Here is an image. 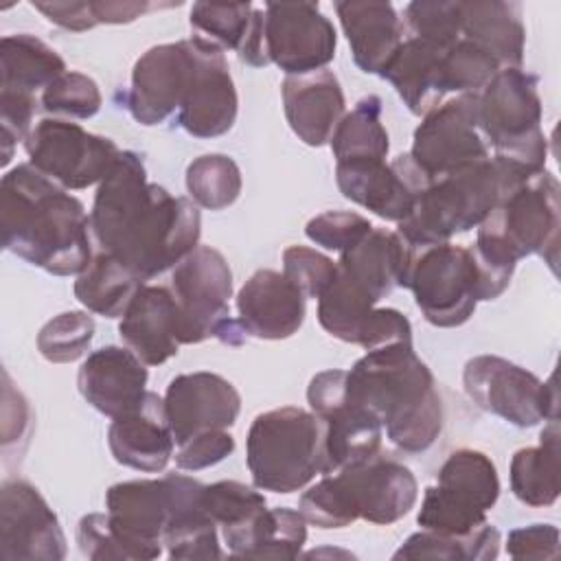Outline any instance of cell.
I'll return each instance as SVG.
<instances>
[{
	"mask_svg": "<svg viewBox=\"0 0 561 561\" xmlns=\"http://www.w3.org/2000/svg\"><path fill=\"white\" fill-rule=\"evenodd\" d=\"M90 230L103 252L151 280L199 245L202 215L191 197L149 182L142 156L125 149L99 182Z\"/></svg>",
	"mask_w": 561,
	"mask_h": 561,
	"instance_id": "1",
	"label": "cell"
},
{
	"mask_svg": "<svg viewBox=\"0 0 561 561\" xmlns=\"http://www.w3.org/2000/svg\"><path fill=\"white\" fill-rule=\"evenodd\" d=\"M0 232L4 250L53 276H77L94 256L83 202L31 162L2 175Z\"/></svg>",
	"mask_w": 561,
	"mask_h": 561,
	"instance_id": "2",
	"label": "cell"
},
{
	"mask_svg": "<svg viewBox=\"0 0 561 561\" xmlns=\"http://www.w3.org/2000/svg\"><path fill=\"white\" fill-rule=\"evenodd\" d=\"M346 390L379 419L386 438L401 451L421 454L443 432L445 412L434 375L412 342L366 351L346 370Z\"/></svg>",
	"mask_w": 561,
	"mask_h": 561,
	"instance_id": "3",
	"label": "cell"
},
{
	"mask_svg": "<svg viewBox=\"0 0 561 561\" xmlns=\"http://www.w3.org/2000/svg\"><path fill=\"white\" fill-rule=\"evenodd\" d=\"M533 173L497 156L432 178L412 213L397 224V232L412 248L449 241L478 228L500 199Z\"/></svg>",
	"mask_w": 561,
	"mask_h": 561,
	"instance_id": "4",
	"label": "cell"
},
{
	"mask_svg": "<svg viewBox=\"0 0 561 561\" xmlns=\"http://www.w3.org/2000/svg\"><path fill=\"white\" fill-rule=\"evenodd\" d=\"M561 230V186L550 171H537L489 213L478 226L473 250L486 259L517 265L537 254L557 272Z\"/></svg>",
	"mask_w": 561,
	"mask_h": 561,
	"instance_id": "5",
	"label": "cell"
},
{
	"mask_svg": "<svg viewBox=\"0 0 561 561\" xmlns=\"http://www.w3.org/2000/svg\"><path fill=\"white\" fill-rule=\"evenodd\" d=\"M245 462L259 491H300L324 476L322 419L296 405L256 414L245 438Z\"/></svg>",
	"mask_w": 561,
	"mask_h": 561,
	"instance_id": "6",
	"label": "cell"
},
{
	"mask_svg": "<svg viewBox=\"0 0 561 561\" xmlns=\"http://www.w3.org/2000/svg\"><path fill=\"white\" fill-rule=\"evenodd\" d=\"M478 121L489 151L530 173L543 171L548 140L541 129L539 79L522 68H502L478 92Z\"/></svg>",
	"mask_w": 561,
	"mask_h": 561,
	"instance_id": "7",
	"label": "cell"
},
{
	"mask_svg": "<svg viewBox=\"0 0 561 561\" xmlns=\"http://www.w3.org/2000/svg\"><path fill=\"white\" fill-rule=\"evenodd\" d=\"M173 298L180 309V342L202 344L217 337L224 344H241L248 335L230 318L232 270L226 256L210 248L197 245L171 270Z\"/></svg>",
	"mask_w": 561,
	"mask_h": 561,
	"instance_id": "8",
	"label": "cell"
},
{
	"mask_svg": "<svg viewBox=\"0 0 561 561\" xmlns=\"http://www.w3.org/2000/svg\"><path fill=\"white\" fill-rule=\"evenodd\" d=\"M500 497L495 462L478 449H456L427 486L416 513L423 530L445 535H469L486 522V511Z\"/></svg>",
	"mask_w": 561,
	"mask_h": 561,
	"instance_id": "9",
	"label": "cell"
},
{
	"mask_svg": "<svg viewBox=\"0 0 561 561\" xmlns=\"http://www.w3.org/2000/svg\"><path fill=\"white\" fill-rule=\"evenodd\" d=\"M405 287L423 318L440 329L465 324L480 302V274L469 248L445 241L414 252Z\"/></svg>",
	"mask_w": 561,
	"mask_h": 561,
	"instance_id": "10",
	"label": "cell"
},
{
	"mask_svg": "<svg viewBox=\"0 0 561 561\" xmlns=\"http://www.w3.org/2000/svg\"><path fill=\"white\" fill-rule=\"evenodd\" d=\"M467 397L484 412L515 427H535L559 419L554 375L541 381L535 373L497 355H476L462 368Z\"/></svg>",
	"mask_w": 561,
	"mask_h": 561,
	"instance_id": "11",
	"label": "cell"
},
{
	"mask_svg": "<svg viewBox=\"0 0 561 561\" xmlns=\"http://www.w3.org/2000/svg\"><path fill=\"white\" fill-rule=\"evenodd\" d=\"M28 162L66 191L99 184L121 156L118 145L66 118H42L22 142Z\"/></svg>",
	"mask_w": 561,
	"mask_h": 561,
	"instance_id": "12",
	"label": "cell"
},
{
	"mask_svg": "<svg viewBox=\"0 0 561 561\" xmlns=\"http://www.w3.org/2000/svg\"><path fill=\"white\" fill-rule=\"evenodd\" d=\"M309 410L324 423V473L366 462L381 454L383 425L346 390V370L331 368L311 377Z\"/></svg>",
	"mask_w": 561,
	"mask_h": 561,
	"instance_id": "13",
	"label": "cell"
},
{
	"mask_svg": "<svg viewBox=\"0 0 561 561\" xmlns=\"http://www.w3.org/2000/svg\"><path fill=\"white\" fill-rule=\"evenodd\" d=\"M408 153L430 178L489 158L478 121V94H458L430 110L414 129Z\"/></svg>",
	"mask_w": 561,
	"mask_h": 561,
	"instance_id": "14",
	"label": "cell"
},
{
	"mask_svg": "<svg viewBox=\"0 0 561 561\" xmlns=\"http://www.w3.org/2000/svg\"><path fill=\"white\" fill-rule=\"evenodd\" d=\"M263 11L270 64L287 77L316 72L333 61L337 33L318 2H267Z\"/></svg>",
	"mask_w": 561,
	"mask_h": 561,
	"instance_id": "15",
	"label": "cell"
},
{
	"mask_svg": "<svg viewBox=\"0 0 561 561\" xmlns=\"http://www.w3.org/2000/svg\"><path fill=\"white\" fill-rule=\"evenodd\" d=\"M193 53V72L184 101L175 114V125L195 138H217L232 129L239 110V96L228 70L226 53L204 39L188 37Z\"/></svg>",
	"mask_w": 561,
	"mask_h": 561,
	"instance_id": "16",
	"label": "cell"
},
{
	"mask_svg": "<svg viewBox=\"0 0 561 561\" xmlns=\"http://www.w3.org/2000/svg\"><path fill=\"white\" fill-rule=\"evenodd\" d=\"M340 193L386 221H403L432 178L410 153L386 160H362L335 164Z\"/></svg>",
	"mask_w": 561,
	"mask_h": 561,
	"instance_id": "17",
	"label": "cell"
},
{
	"mask_svg": "<svg viewBox=\"0 0 561 561\" xmlns=\"http://www.w3.org/2000/svg\"><path fill=\"white\" fill-rule=\"evenodd\" d=\"M105 515L125 561L158 559L169 522V489L164 478L112 484L105 491Z\"/></svg>",
	"mask_w": 561,
	"mask_h": 561,
	"instance_id": "18",
	"label": "cell"
},
{
	"mask_svg": "<svg viewBox=\"0 0 561 561\" xmlns=\"http://www.w3.org/2000/svg\"><path fill=\"white\" fill-rule=\"evenodd\" d=\"M2 559L61 561L66 535L55 511L26 480H7L0 489Z\"/></svg>",
	"mask_w": 561,
	"mask_h": 561,
	"instance_id": "19",
	"label": "cell"
},
{
	"mask_svg": "<svg viewBox=\"0 0 561 561\" xmlns=\"http://www.w3.org/2000/svg\"><path fill=\"white\" fill-rule=\"evenodd\" d=\"M193 72L188 39L158 44L145 50L131 70L125 107L145 127L160 125L178 114Z\"/></svg>",
	"mask_w": 561,
	"mask_h": 561,
	"instance_id": "20",
	"label": "cell"
},
{
	"mask_svg": "<svg viewBox=\"0 0 561 561\" xmlns=\"http://www.w3.org/2000/svg\"><path fill=\"white\" fill-rule=\"evenodd\" d=\"M164 410L175 445H180L199 432L232 427L241 412V394L226 377L195 370L169 381Z\"/></svg>",
	"mask_w": 561,
	"mask_h": 561,
	"instance_id": "21",
	"label": "cell"
},
{
	"mask_svg": "<svg viewBox=\"0 0 561 561\" xmlns=\"http://www.w3.org/2000/svg\"><path fill=\"white\" fill-rule=\"evenodd\" d=\"M355 506L359 519L390 526L405 517L419 497V484L410 467L386 456L335 471Z\"/></svg>",
	"mask_w": 561,
	"mask_h": 561,
	"instance_id": "22",
	"label": "cell"
},
{
	"mask_svg": "<svg viewBox=\"0 0 561 561\" xmlns=\"http://www.w3.org/2000/svg\"><path fill=\"white\" fill-rule=\"evenodd\" d=\"M307 298L276 270H256L237 294V322L245 335L287 340L305 322Z\"/></svg>",
	"mask_w": 561,
	"mask_h": 561,
	"instance_id": "23",
	"label": "cell"
},
{
	"mask_svg": "<svg viewBox=\"0 0 561 561\" xmlns=\"http://www.w3.org/2000/svg\"><path fill=\"white\" fill-rule=\"evenodd\" d=\"M107 445L123 467L158 473L173 458L175 438L167 419L164 397L147 390L140 403L112 419Z\"/></svg>",
	"mask_w": 561,
	"mask_h": 561,
	"instance_id": "24",
	"label": "cell"
},
{
	"mask_svg": "<svg viewBox=\"0 0 561 561\" xmlns=\"http://www.w3.org/2000/svg\"><path fill=\"white\" fill-rule=\"evenodd\" d=\"M149 370L127 346H101L92 351L77 375L81 397L103 416L131 410L147 394Z\"/></svg>",
	"mask_w": 561,
	"mask_h": 561,
	"instance_id": "25",
	"label": "cell"
},
{
	"mask_svg": "<svg viewBox=\"0 0 561 561\" xmlns=\"http://www.w3.org/2000/svg\"><path fill=\"white\" fill-rule=\"evenodd\" d=\"M118 335L147 366H160L178 355L180 309L173 291L162 285L142 283L121 316Z\"/></svg>",
	"mask_w": 561,
	"mask_h": 561,
	"instance_id": "26",
	"label": "cell"
},
{
	"mask_svg": "<svg viewBox=\"0 0 561 561\" xmlns=\"http://www.w3.org/2000/svg\"><path fill=\"white\" fill-rule=\"evenodd\" d=\"M280 96L291 131L309 147L327 145L346 114L342 85L327 68L285 77Z\"/></svg>",
	"mask_w": 561,
	"mask_h": 561,
	"instance_id": "27",
	"label": "cell"
},
{
	"mask_svg": "<svg viewBox=\"0 0 561 561\" xmlns=\"http://www.w3.org/2000/svg\"><path fill=\"white\" fill-rule=\"evenodd\" d=\"M414 252L416 248L397 230L373 228L359 243L342 252L335 263L340 274L379 302L397 287H405Z\"/></svg>",
	"mask_w": 561,
	"mask_h": 561,
	"instance_id": "28",
	"label": "cell"
},
{
	"mask_svg": "<svg viewBox=\"0 0 561 561\" xmlns=\"http://www.w3.org/2000/svg\"><path fill=\"white\" fill-rule=\"evenodd\" d=\"M169 489L164 548L169 559H221L217 524L204 506V484L184 473L162 476Z\"/></svg>",
	"mask_w": 561,
	"mask_h": 561,
	"instance_id": "29",
	"label": "cell"
},
{
	"mask_svg": "<svg viewBox=\"0 0 561 561\" xmlns=\"http://www.w3.org/2000/svg\"><path fill=\"white\" fill-rule=\"evenodd\" d=\"M333 9L355 66L366 75H381L405 35L397 9L375 0H340Z\"/></svg>",
	"mask_w": 561,
	"mask_h": 561,
	"instance_id": "30",
	"label": "cell"
},
{
	"mask_svg": "<svg viewBox=\"0 0 561 561\" xmlns=\"http://www.w3.org/2000/svg\"><path fill=\"white\" fill-rule=\"evenodd\" d=\"M447 48L419 39L403 37L401 46L381 70L379 77L392 83L403 105L414 116H425L430 110L443 103V57Z\"/></svg>",
	"mask_w": 561,
	"mask_h": 561,
	"instance_id": "31",
	"label": "cell"
},
{
	"mask_svg": "<svg viewBox=\"0 0 561 561\" xmlns=\"http://www.w3.org/2000/svg\"><path fill=\"white\" fill-rule=\"evenodd\" d=\"M66 72L61 55L31 33L0 39V99L39 103L42 92Z\"/></svg>",
	"mask_w": 561,
	"mask_h": 561,
	"instance_id": "32",
	"label": "cell"
},
{
	"mask_svg": "<svg viewBox=\"0 0 561 561\" xmlns=\"http://www.w3.org/2000/svg\"><path fill=\"white\" fill-rule=\"evenodd\" d=\"M460 37L484 48L500 68H522L526 28L522 4L504 0H458Z\"/></svg>",
	"mask_w": 561,
	"mask_h": 561,
	"instance_id": "33",
	"label": "cell"
},
{
	"mask_svg": "<svg viewBox=\"0 0 561 561\" xmlns=\"http://www.w3.org/2000/svg\"><path fill=\"white\" fill-rule=\"evenodd\" d=\"M204 506L221 528L228 552L232 557H248L267 513L263 493L237 480H219L204 484Z\"/></svg>",
	"mask_w": 561,
	"mask_h": 561,
	"instance_id": "34",
	"label": "cell"
},
{
	"mask_svg": "<svg viewBox=\"0 0 561 561\" xmlns=\"http://www.w3.org/2000/svg\"><path fill=\"white\" fill-rule=\"evenodd\" d=\"M559 419L546 421L539 445L517 449L511 458V491L533 508L552 506L559 497V454H561Z\"/></svg>",
	"mask_w": 561,
	"mask_h": 561,
	"instance_id": "35",
	"label": "cell"
},
{
	"mask_svg": "<svg viewBox=\"0 0 561 561\" xmlns=\"http://www.w3.org/2000/svg\"><path fill=\"white\" fill-rule=\"evenodd\" d=\"M142 283L121 261L101 250L77 274L75 296L90 313L121 318Z\"/></svg>",
	"mask_w": 561,
	"mask_h": 561,
	"instance_id": "36",
	"label": "cell"
},
{
	"mask_svg": "<svg viewBox=\"0 0 561 561\" xmlns=\"http://www.w3.org/2000/svg\"><path fill=\"white\" fill-rule=\"evenodd\" d=\"M329 145L335 164L386 160L390 151V138L381 123V99L377 94L362 96L353 110L342 116Z\"/></svg>",
	"mask_w": 561,
	"mask_h": 561,
	"instance_id": "37",
	"label": "cell"
},
{
	"mask_svg": "<svg viewBox=\"0 0 561 561\" xmlns=\"http://www.w3.org/2000/svg\"><path fill=\"white\" fill-rule=\"evenodd\" d=\"M500 554V530L484 522L469 535H445L419 530L410 535L394 559H443V561H491Z\"/></svg>",
	"mask_w": 561,
	"mask_h": 561,
	"instance_id": "38",
	"label": "cell"
},
{
	"mask_svg": "<svg viewBox=\"0 0 561 561\" xmlns=\"http://www.w3.org/2000/svg\"><path fill=\"white\" fill-rule=\"evenodd\" d=\"M375 305L364 289L337 270L335 280L318 298V322L329 335L359 346Z\"/></svg>",
	"mask_w": 561,
	"mask_h": 561,
	"instance_id": "39",
	"label": "cell"
},
{
	"mask_svg": "<svg viewBox=\"0 0 561 561\" xmlns=\"http://www.w3.org/2000/svg\"><path fill=\"white\" fill-rule=\"evenodd\" d=\"M241 169L226 153H204L186 167L188 197L206 210H224L241 195Z\"/></svg>",
	"mask_w": 561,
	"mask_h": 561,
	"instance_id": "40",
	"label": "cell"
},
{
	"mask_svg": "<svg viewBox=\"0 0 561 561\" xmlns=\"http://www.w3.org/2000/svg\"><path fill=\"white\" fill-rule=\"evenodd\" d=\"M254 11L252 2H195L188 22L197 37L217 44L224 53H239L254 26Z\"/></svg>",
	"mask_w": 561,
	"mask_h": 561,
	"instance_id": "41",
	"label": "cell"
},
{
	"mask_svg": "<svg viewBox=\"0 0 561 561\" xmlns=\"http://www.w3.org/2000/svg\"><path fill=\"white\" fill-rule=\"evenodd\" d=\"M94 337V318L88 311H64L37 333V351L46 362L70 364L83 357Z\"/></svg>",
	"mask_w": 561,
	"mask_h": 561,
	"instance_id": "42",
	"label": "cell"
},
{
	"mask_svg": "<svg viewBox=\"0 0 561 561\" xmlns=\"http://www.w3.org/2000/svg\"><path fill=\"white\" fill-rule=\"evenodd\" d=\"M500 64L478 44L460 37L443 57L445 92L478 94L500 72Z\"/></svg>",
	"mask_w": 561,
	"mask_h": 561,
	"instance_id": "43",
	"label": "cell"
},
{
	"mask_svg": "<svg viewBox=\"0 0 561 561\" xmlns=\"http://www.w3.org/2000/svg\"><path fill=\"white\" fill-rule=\"evenodd\" d=\"M103 96L96 81L83 72L66 70L59 75L39 96V105L44 112L55 118H92L101 110Z\"/></svg>",
	"mask_w": 561,
	"mask_h": 561,
	"instance_id": "44",
	"label": "cell"
},
{
	"mask_svg": "<svg viewBox=\"0 0 561 561\" xmlns=\"http://www.w3.org/2000/svg\"><path fill=\"white\" fill-rule=\"evenodd\" d=\"M298 511L307 524L318 528H344L359 519L337 473H324L313 486H309L298 500Z\"/></svg>",
	"mask_w": 561,
	"mask_h": 561,
	"instance_id": "45",
	"label": "cell"
},
{
	"mask_svg": "<svg viewBox=\"0 0 561 561\" xmlns=\"http://www.w3.org/2000/svg\"><path fill=\"white\" fill-rule=\"evenodd\" d=\"M307 541V519L289 506L267 508L259 537L248 557L254 559H296Z\"/></svg>",
	"mask_w": 561,
	"mask_h": 561,
	"instance_id": "46",
	"label": "cell"
},
{
	"mask_svg": "<svg viewBox=\"0 0 561 561\" xmlns=\"http://www.w3.org/2000/svg\"><path fill=\"white\" fill-rule=\"evenodd\" d=\"M403 31L408 37H419L449 48L460 39V7L458 2L416 0L403 9Z\"/></svg>",
	"mask_w": 561,
	"mask_h": 561,
	"instance_id": "47",
	"label": "cell"
},
{
	"mask_svg": "<svg viewBox=\"0 0 561 561\" xmlns=\"http://www.w3.org/2000/svg\"><path fill=\"white\" fill-rule=\"evenodd\" d=\"M283 274L302 291L305 298L318 300L335 280L337 263L313 248L289 245L283 252Z\"/></svg>",
	"mask_w": 561,
	"mask_h": 561,
	"instance_id": "48",
	"label": "cell"
},
{
	"mask_svg": "<svg viewBox=\"0 0 561 561\" xmlns=\"http://www.w3.org/2000/svg\"><path fill=\"white\" fill-rule=\"evenodd\" d=\"M373 228L375 226L359 213L324 210L307 221L305 234L311 243L342 254L359 243Z\"/></svg>",
	"mask_w": 561,
	"mask_h": 561,
	"instance_id": "49",
	"label": "cell"
},
{
	"mask_svg": "<svg viewBox=\"0 0 561 561\" xmlns=\"http://www.w3.org/2000/svg\"><path fill=\"white\" fill-rule=\"evenodd\" d=\"M234 451V438L228 430H208L180 443L173 458L182 471H202L226 460Z\"/></svg>",
	"mask_w": 561,
	"mask_h": 561,
	"instance_id": "50",
	"label": "cell"
},
{
	"mask_svg": "<svg viewBox=\"0 0 561 561\" xmlns=\"http://www.w3.org/2000/svg\"><path fill=\"white\" fill-rule=\"evenodd\" d=\"M506 552L511 559H557L559 528L554 524H530L515 528L506 537Z\"/></svg>",
	"mask_w": 561,
	"mask_h": 561,
	"instance_id": "51",
	"label": "cell"
},
{
	"mask_svg": "<svg viewBox=\"0 0 561 561\" xmlns=\"http://www.w3.org/2000/svg\"><path fill=\"white\" fill-rule=\"evenodd\" d=\"M77 543L83 557L94 559V561H105V559H123L125 554L110 528L107 515L105 513H88L79 519L77 524Z\"/></svg>",
	"mask_w": 561,
	"mask_h": 561,
	"instance_id": "52",
	"label": "cell"
},
{
	"mask_svg": "<svg viewBox=\"0 0 561 561\" xmlns=\"http://www.w3.org/2000/svg\"><path fill=\"white\" fill-rule=\"evenodd\" d=\"M33 9H37L48 22L66 28V31H88L99 26L92 0H70V2H57V0H35Z\"/></svg>",
	"mask_w": 561,
	"mask_h": 561,
	"instance_id": "53",
	"label": "cell"
},
{
	"mask_svg": "<svg viewBox=\"0 0 561 561\" xmlns=\"http://www.w3.org/2000/svg\"><path fill=\"white\" fill-rule=\"evenodd\" d=\"M92 7L99 24H127L156 7L160 9V4H151V2H121V0H92Z\"/></svg>",
	"mask_w": 561,
	"mask_h": 561,
	"instance_id": "54",
	"label": "cell"
}]
</instances>
